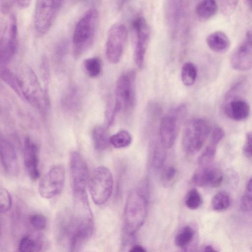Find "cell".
<instances>
[{"instance_id": "20", "label": "cell", "mask_w": 252, "mask_h": 252, "mask_svg": "<svg viewBox=\"0 0 252 252\" xmlns=\"http://www.w3.org/2000/svg\"><path fill=\"white\" fill-rule=\"evenodd\" d=\"M48 242L44 234L36 232L23 236L20 240L18 250L21 252H38L44 251Z\"/></svg>"}, {"instance_id": "38", "label": "cell", "mask_w": 252, "mask_h": 252, "mask_svg": "<svg viewBox=\"0 0 252 252\" xmlns=\"http://www.w3.org/2000/svg\"><path fill=\"white\" fill-rule=\"evenodd\" d=\"M252 132L249 131L246 133L245 141L243 147V153L248 158H252Z\"/></svg>"}, {"instance_id": "47", "label": "cell", "mask_w": 252, "mask_h": 252, "mask_svg": "<svg viewBox=\"0 0 252 252\" xmlns=\"http://www.w3.org/2000/svg\"><path fill=\"white\" fill-rule=\"evenodd\" d=\"M2 227L0 220V251L1 247Z\"/></svg>"}, {"instance_id": "4", "label": "cell", "mask_w": 252, "mask_h": 252, "mask_svg": "<svg viewBox=\"0 0 252 252\" xmlns=\"http://www.w3.org/2000/svg\"><path fill=\"white\" fill-rule=\"evenodd\" d=\"M147 202L143 192L139 189L131 190L126 201L124 212V232L129 238L143 224L147 214Z\"/></svg>"}, {"instance_id": "45", "label": "cell", "mask_w": 252, "mask_h": 252, "mask_svg": "<svg viewBox=\"0 0 252 252\" xmlns=\"http://www.w3.org/2000/svg\"><path fill=\"white\" fill-rule=\"evenodd\" d=\"M128 0H117V7L119 10L122 9L126 4Z\"/></svg>"}, {"instance_id": "42", "label": "cell", "mask_w": 252, "mask_h": 252, "mask_svg": "<svg viewBox=\"0 0 252 252\" xmlns=\"http://www.w3.org/2000/svg\"><path fill=\"white\" fill-rule=\"evenodd\" d=\"M176 172V169L174 167H168L164 171L163 178L167 181H171L175 177Z\"/></svg>"}, {"instance_id": "17", "label": "cell", "mask_w": 252, "mask_h": 252, "mask_svg": "<svg viewBox=\"0 0 252 252\" xmlns=\"http://www.w3.org/2000/svg\"><path fill=\"white\" fill-rule=\"evenodd\" d=\"M0 159L5 172L10 176H17L20 165L16 150L12 143L0 135Z\"/></svg>"}, {"instance_id": "28", "label": "cell", "mask_w": 252, "mask_h": 252, "mask_svg": "<svg viewBox=\"0 0 252 252\" xmlns=\"http://www.w3.org/2000/svg\"><path fill=\"white\" fill-rule=\"evenodd\" d=\"M132 142L131 134L126 130L117 132L110 137L109 142L114 148H124L128 146Z\"/></svg>"}, {"instance_id": "26", "label": "cell", "mask_w": 252, "mask_h": 252, "mask_svg": "<svg viewBox=\"0 0 252 252\" xmlns=\"http://www.w3.org/2000/svg\"><path fill=\"white\" fill-rule=\"evenodd\" d=\"M197 76V69L195 65L191 62L185 63L181 70V79L186 86L193 85Z\"/></svg>"}, {"instance_id": "33", "label": "cell", "mask_w": 252, "mask_h": 252, "mask_svg": "<svg viewBox=\"0 0 252 252\" xmlns=\"http://www.w3.org/2000/svg\"><path fill=\"white\" fill-rule=\"evenodd\" d=\"M40 70L41 76L44 84V91L48 94V86L50 75L48 61L46 56H43L42 58L40 65Z\"/></svg>"}, {"instance_id": "31", "label": "cell", "mask_w": 252, "mask_h": 252, "mask_svg": "<svg viewBox=\"0 0 252 252\" xmlns=\"http://www.w3.org/2000/svg\"><path fill=\"white\" fill-rule=\"evenodd\" d=\"M202 203V197L197 189H192L188 192L185 199V204L189 209H197L200 207Z\"/></svg>"}, {"instance_id": "39", "label": "cell", "mask_w": 252, "mask_h": 252, "mask_svg": "<svg viewBox=\"0 0 252 252\" xmlns=\"http://www.w3.org/2000/svg\"><path fill=\"white\" fill-rule=\"evenodd\" d=\"M238 0H221L222 11L226 14L231 13L236 7Z\"/></svg>"}, {"instance_id": "22", "label": "cell", "mask_w": 252, "mask_h": 252, "mask_svg": "<svg viewBox=\"0 0 252 252\" xmlns=\"http://www.w3.org/2000/svg\"><path fill=\"white\" fill-rule=\"evenodd\" d=\"M206 43L211 50L217 53L226 52L230 45L228 37L221 31L215 32L208 35L206 38Z\"/></svg>"}, {"instance_id": "19", "label": "cell", "mask_w": 252, "mask_h": 252, "mask_svg": "<svg viewBox=\"0 0 252 252\" xmlns=\"http://www.w3.org/2000/svg\"><path fill=\"white\" fill-rule=\"evenodd\" d=\"M202 167L194 174L192 182L200 187H219L223 180L221 171L216 167L209 165Z\"/></svg>"}, {"instance_id": "29", "label": "cell", "mask_w": 252, "mask_h": 252, "mask_svg": "<svg viewBox=\"0 0 252 252\" xmlns=\"http://www.w3.org/2000/svg\"><path fill=\"white\" fill-rule=\"evenodd\" d=\"M212 208L216 211H222L227 209L230 204L229 195L224 191L216 193L211 201Z\"/></svg>"}, {"instance_id": "36", "label": "cell", "mask_w": 252, "mask_h": 252, "mask_svg": "<svg viewBox=\"0 0 252 252\" xmlns=\"http://www.w3.org/2000/svg\"><path fill=\"white\" fill-rule=\"evenodd\" d=\"M252 193L246 191V193L241 197L240 201V207L241 209L245 212H250L252 210Z\"/></svg>"}, {"instance_id": "27", "label": "cell", "mask_w": 252, "mask_h": 252, "mask_svg": "<svg viewBox=\"0 0 252 252\" xmlns=\"http://www.w3.org/2000/svg\"><path fill=\"white\" fill-rule=\"evenodd\" d=\"M83 66L86 73L91 78H96L101 73L102 63L98 57H91L85 59L83 62Z\"/></svg>"}, {"instance_id": "44", "label": "cell", "mask_w": 252, "mask_h": 252, "mask_svg": "<svg viewBox=\"0 0 252 252\" xmlns=\"http://www.w3.org/2000/svg\"><path fill=\"white\" fill-rule=\"evenodd\" d=\"M146 250L141 246L134 245L130 248L129 252H145Z\"/></svg>"}, {"instance_id": "21", "label": "cell", "mask_w": 252, "mask_h": 252, "mask_svg": "<svg viewBox=\"0 0 252 252\" xmlns=\"http://www.w3.org/2000/svg\"><path fill=\"white\" fill-rule=\"evenodd\" d=\"M61 104L63 108L68 113L78 112L82 104V97L79 89L75 86L69 87L62 96Z\"/></svg>"}, {"instance_id": "18", "label": "cell", "mask_w": 252, "mask_h": 252, "mask_svg": "<svg viewBox=\"0 0 252 252\" xmlns=\"http://www.w3.org/2000/svg\"><path fill=\"white\" fill-rule=\"evenodd\" d=\"M24 163L29 177L33 181L38 179L40 177L38 147L29 137L24 142Z\"/></svg>"}, {"instance_id": "41", "label": "cell", "mask_w": 252, "mask_h": 252, "mask_svg": "<svg viewBox=\"0 0 252 252\" xmlns=\"http://www.w3.org/2000/svg\"><path fill=\"white\" fill-rule=\"evenodd\" d=\"M14 3V0H0V11L3 14H8Z\"/></svg>"}, {"instance_id": "25", "label": "cell", "mask_w": 252, "mask_h": 252, "mask_svg": "<svg viewBox=\"0 0 252 252\" xmlns=\"http://www.w3.org/2000/svg\"><path fill=\"white\" fill-rule=\"evenodd\" d=\"M194 234V230L190 226H184L175 236V245L181 248H186L192 242Z\"/></svg>"}, {"instance_id": "30", "label": "cell", "mask_w": 252, "mask_h": 252, "mask_svg": "<svg viewBox=\"0 0 252 252\" xmlns=\"http://www.w3.org/2000/svg\"><path fill=\"white\" fill-rule=\"evenodd\" d=\"M218 145L209 142L198 158V163L202 167L209 165L213 160Z\"/></svg>"}, {"instance_id": "12", "label": "cell", "mask_w": 252, "mask_h": 252, "mask_svg": "<svg viewBox=\"0 0 252 252\" xmlns=\"http://www.w3.org/2000/svg\"><path fill=\"white\" fill-rule=\"evenodd\" d=\"M132 28L135 34L134 60L138 68L144 65L145 56L150 39L149 25L142 16L135 18L132 22Z\"/></svg>"}, {"instance_id": "46", "label": "cell", "mask_w": 252, "mask_h": 252, "mask_svg": "<svg viewBox=\"0 0 252 252\" xmlns=\"http://www.w3.org/2000/svg\"><path fill=\"white\" fill-rule=\"evenodd\" d=\"M203 251L207 252H215L217 251L216 250H215L214 248L213 247H212L211 246L208 245V246H206L204 248Z\"/></svg>"}, {"instance_id": "16", "label": "cell", "mask_w": 252, "mask_h": 252, "mask_svg": "<svg viewBox=\"0 0 252 252\" xmlns=\"http://www.w3.org/2000/svg\"><path fill=\"white\" fill-rule=\"evenodd\" d=\"M230 64L233 68L239 71H246L252 65V34L248 32L245 40L232 54Z\"/></svg>"}, {"instance_id": "8", "label": "cell", "mask_w": 252, "mask_h": 252, "mask_svg": "<svg viewBox=\"0 0 252 252\" xmlns=\"http://www.w3.org/2000/svg\"><path fill=\"white\" fill-rule=\"evenodd\" d=\"M64 0H36L35 5L33 26L35 34L42 36L50 30Z\"/></svg>"}, {"instance_id": "7", "label": "cell", "mask_w": 252, "mask_h": 252, "mask_svg": "<svg viewBox=\"0 0 252 252\" xmlns=\"http://www.w3.org/2000/svg\"><path fill=\"white\" fill-rule=\"evenodd\" d=\"M187 111L186 104H181L170 109L162 117L159 126V136L164 148H171L174 145Z\"/></svg>"}, {"instance_id": "37", "label": "cell", "mask_w": 252, "mask_h": 252, "mask_svg": "<svg viewBox=\"0 0 252 252\" xmlns=\"http://www.w3.org/2000/svg\"><path fill=\"white\" fill-rule=\"evenodd\" d=\"M165 159L164 152L158 147L155 148L153 153V162L154 165L157 168L162 166Z\"/></svg>"}, {"instance_id": "13", "label": "cell", "mask_w": 252, "mask_h": 252, "mask_svg": "<svg viewBox=\"0 0 252 252\" xmlns=\"http://www.w3.org/2000/svg\"><path fill=\"white\" fill-rule=\"evenodd\" d=\"M65 171L61 165L53 167L40 180L38 192L45 199H50L59 194L63 189Z\"/></svg>"}, {"instance_id": "15", "label": "cell", "mask_w": 252, "mask_h": 252, "mask_svg": "<svg viewBox=\"0 0 252 252\" xmlns=\"http://www.w3.org/2000/svg\"><path fill=\"white\" fill-rule=\"evenodd\" d=\"M235 91L230 89L225 97L223 112L229 119L235 121L246 120L250 114V106L248 101L238 97Z\"/></svg>"}, {"instance_id": "32", "label": "cell", "mask_w": 252, "mask_h": 252, "mask_svg": "<svg viewBox=\"0 0 252 252\" xmlns=\"http://www.w3.org/2000/svg\"><path fill=\"white\" fill-rule=\"evenodd\" d=\"M12 206V197L4 188L0 187V213L8 212Z\"/></svg>"}, {"instance_id": "40", "label": "cell", "mask_w": 252, "mask_h": 252, "mask_svg": "<svg viewBox=\"0 0 252 252\" xmlns=\"http://www.w3.org/2000/svg\"><path fill=\"white\" fill-rule=\"evenodd\" d=\"M224 136V131L220 127H217L213 130L211 136L210 142L218 145Z\"/></svg>"}, {"instance_id": "35", "label": "cell", "mask_w": 252, "mask_h": 252, "mask_svg": "<svg viewBox=\"0 0 252 252\" xmlns=\"http://www.w3.org/2000/svg\"><path fill=\"white\" fill-rule=\"evenodd\" d=\"M29 222L32 226L36 230L44 229L47 225V220L42 214L36 213L30 216Z\"/></svg>"}, {"instance_id": "3", "label": "cell", "mask_w": 252, "mask_h": 252, "mask_svg": "<svg viewBox=\"0 0 252 252\" xmlns=\"http://www.w3.org/2000/svg\"><path fill=\"white\" fill-rule=\"evenodd\" d=\"M99 13L95 8L87 10L75 27L72 37L73 53L75 58L84 54L92 45L96 36Z\"/></svg>"}, {"instance_id": "5", "label": "cell", "mask_w": 252, "mask_h": 252, "mask_svg": "<svg viewBox=\"0 0 252 252\" xmlns=\"http://www.w3.org/2000/svg\"><path fill=\"white\" fill-rule=\"evenodd\" d=\"M135 80L136 73L133 70L125 71L118 78L113 103L116 114L128 112L134 108L136 103Z\"/></svg>"}, {"instance_id": "24", "label": "cell", "mask_w": 252, "mask_h": 252, "mask_svg": "<svg viewBox=\"0 0 252 252\" xmlns=\"http://www.w3.org/2000/svg\"><path fill=\"white\" fill-rule=\"evenodd\" d=\"M110 137L107 130L102 126H95L92 132V137L95 149L98 151L105 150L110 144Z\"/></svg>"}, {"instance_id": "11", "label": "cell", "mask_w": 252, "mask_h": 252, "mask_svg": "<svg viewBox=\"0 0 252 252\" xmlns=\"http://www.w3.org/2000/svg\"><path fill=\"white\" fill-rule=\"evenodd\" d=\"M18 26L16 17L11 14L7 25L0 37V68L7 67L16 52Z\"/></svg>"}, {"instance_id": "1", "label": "cell", "mask_w": 252, "mask_h": 252, "mask_svg": "<svg viewBox=\"0 0 252 252\" xmlns=\"http://www.w3.org/2000/svg\"><path fill=\"white\" fill-rule=\"evenodd\" d=\"M73 207L71 211V235L68 249L79 251L90 239L94 222L87 192L73 193Z\"/></svg>"}, {"instance_id": "2", "label": "cell", "mask_w": 252, "mask_h": 252, "mask_svg": "<svg viewBox=\"0 0 252 252\" xmlns=\"http://www.w3.org/2000/svg\"><path fill=\"white\" fill-rule=\"evenodd\" d=\"M18 76L21 87V98L42 115H45L50 107L49 96L41 86L35 73L30 66H25Z\"/></svg>"}, {"instance_id": "9", "label": "cell", "mask_w": 252, "mask_h": 252, "mask_svg": "<svg viewBox=\"0 0 252 252\" xmlns=\"http://www.w3.org/2000/svg\"><path fill=\"white\" fill-rule=\"evenodd\" d=\"M89 186L94 203L97 205L105 204L111 197L113 188V176L109 169L103 166L94 169Z\"/></svg>"}, {"instance_id": "43", "label": "cell", "mask_w": 252, "mask_h": 252, "mask_svg": "<svg viewBox=\"0 0 252 252\" xmlns=\"http://www.w3.org/2000/svg\"><path fill=\"white\" fill-rule=\"evenodd\" d=\"M32 0H14L17 6L22 9H25L29 7Z\"/></svg>"}, {"instance_id": "14", "label": "cell", "mask_w": 252, "mask_h": 252, "mask_svg": "<svg viewBox=\"0 0 252 252\" xmlns=\"http://www.w3.org/2000/svg\"><path fill=\"white\" fill-rule=\"evenodd\" d=\"M70 169L73 193L86 192L89 171L86 162L77 152H73L70 156Z\"/></svg>"}, {"instance_id": "6", "label": "cell", "mask_w": 252, "mask_h": 252, "mask_svg": "<svg viewBox=\"0 0 252 252\" xmlns=\"http://www.w3.org/2000/svg\"><path fill=\"white\" fill-rule=\"evenodd\" d=\"M211 130L210 126L205 119L193 118L186 124L182 135V145L188 154L193 155L203 146Z\"/></svg>"}, {"instance_id": "23", "label": "cell", "mask_w": 252, "mask_h": 252, "mask_svg": "<svg viewBox=\"0 0 252 252\" xmlns=\"http://www.w3.org/2000/svg\"><path fill=\"white\" fill-rule=\"evenodd\" d=\"M218 5L216 0H201L195 7V13L201 20H208L217 13Z\"/></svg>"}, {"instance_id": "34", "label": "cell", "mask_w": 252, "mask_h": 252, "mask_svg": "<svg viewBox=\"0 0 252 252\" xmlns=\"http://www.w3.org/2000/svg\"><path fill=\"white\" fill-rule=\"evenodd\" d=\"M68 51L67 42L65 40H62L57 44L55 52L54 60L59 64L62 63L66 57Z\"/></svg>"}, {"instance_id": "10", "label": "cell", "mask_w": 252, "mask_h": 252, "mask_svg": "<svg viewBox=\"0 0 252 252\" xmlns=\"http://www.w3.org/2000/svg\"><path fill=\"white\" fill-rule=\"evenodd\" d=\"M128 37L126 27L122 23H116L108 31L106 43V56L108 61L116 64L121 60Z\"/></svg>"}]
</instances>
